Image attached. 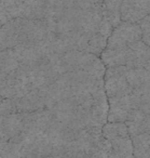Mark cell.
Here are the masks:
<instances>
[{
	"label": "cell",
	"mask_w": 150,
	"mask_h": 158,
	"mask_svg": "<svg viewBox=\"0 0 150 158\" xmlns=\"http://www.w3.org/2000/svg\"><path fill=\"white\" fill-rule=\"evenodd\" d=\"M100 60L108 67L126 66L130 68H145L150 72V48L143 41L119 49H105Z\"/></svg>",
	"instance_id": "cell-1"
},
{
	"label": "cell",
	"mask_w": 150,
	"mask_h": 158,
	"mask_svg": "<svg viewBox=\"0 0 150 158\" xmlns=\"http://www.w3.org/2000/svg\"><path fill=\"white\" fill-rule=\"evenodd\" d=\"M33 90L23 68L0 74V99H16Z\"/></svg>",
	"instance_id": "cell-2"
},
{
	"label": "cell",
	"mask_w": 150,
	"mask_h": 158,
	"mask_svg": "<svg viewBox=\"0 0 150 158\" xmlns=\"http://www.w3.org/2000/svg\"><path fill=\"white\" fill-rule=\"evenodd\" d=\"M96 59L97 56L91 53L81 52V51H69L55 57L54 62L59 75L62 76L66 73L87 69L96 61Z\"/></svg>",
	"instance_id": "cell-3"
},
{
	"label": "cell",
	"mask_w": 150,
	"mask_h": 158,
	"mask_svg": "<svg viewBox=\"0 0 150 158\" xmlns=\"http://www.w3.org/2000/svg\"><path fill=\"white\" fill-rule=\"evenodd\" d=\"M126 66L108 67L104 76L105 92L107 98L130 95L133 89L126 80Z\"/></svg>",
	"instance_id": "cell-4"
},
{
	"label": "cell",
	"mask_w": 150,
	"mask_h": 158,
	"mask_svg": "<svg viewBox=\"0 0 150 158\" xmlns=\"http://www.w3.org/2000/svg\"><path fill=\"white\" fill-rule=\"evenodd\" d=\"M141 41V29L138 24L121 22L113 28L107 40L106 49H119Z\"/></svg>",
	"instance_id": "cell-5"
},
{
	"label": "cell",
	"mask_w": 150,
	"mask_h": 158,
	"mask_svg": "<svg viewBox=\"0 0 150 158\" xmlns=\"http://www.w3.org/2000/svg\"><path fill=\"white\" fill-rule=\"evenodd\" d=\"M121 21L138 24L150 14V0H122Z\"/></svg>",
	"instance_id": "cell-6"
},
{
	"label": "cell",
	"mask_w": 150,
	"mask_h": 158,
	"mask_svg": "<svg viewBox=\"0 0 150 158\" xmlns=\"http://www.w3.org/2000/svg\"><path fill=\"white\" fill-rule=\"evenodd\" d=\"M18 113H31L46 108V90L44 88L33 89L26 94L16 99H12Z\"/></svg>",
	"instance_id": "cell-7"
},
{
	"label": "cell",
	"mask_w": 150,
	"mask_h": 158,
	"mask_svg": "<svg viewBox=\"0 0 150 158\" xmlns=\"http://www.w3.org/2000/svg\"><path fill=\"white\" fill-rule=\"evenodd\" d=\"M108 105L107 123H125L133 110L130 95L108 98Z\"/></svg>",
	"instance_id": "cell-8"
},
{
	"label": "cell",
	"mask_w": 150,
	"mask_h": 158,
	"mask_svg": "<svg viewBox=\"0 0 150 158\" xmlns=\"http://www.w3.org/2000/svg\"><path fill=\"white\" fill-rule=\"evenodd\" d=\"M20 25L21 18H18L0 27V52L20 44Z\"/></svg>",
	"instance_id": "cell-9"
},
{
	"label": "cell",
	"mask_w": 150,
	"mask_h": 158,
	"mask_svg": "<svg viewBox=\"0 0 150 158\" xmlns=\"http://www.w3.org/2000/svg\"><path fill=\"white\" fill-rule=\"evenodd\" d=\"M23 132L22 114L16 113L9 116L0 117V143L8 142Z\"/></svg>",
	"instance_id": "cell-10"
},
{
	"label": "cell",
	"mask_w": 150,
	"mask_h": 158,
	"mask_svg": "<svg viewBox=\"0 0 150 158\" xmlns=\"http://www.w3.org/2000/svg\"><path fill=\"white\" fill-rule=\"evenodd\" d=\"M130 136L150 134V114L138 110H132L125 121Z\"/></svg>",
	"instance_id": "cell-11"
},
{
	"label": "cell",
	"mask_w": 150,
	"mask_h": 158,
	"mask_svg": "<svg viewBox=\"0 0 150 158\" xmlns=\"http://www.w3.org/2000/svg\"><path fill=\"white\" fill-rule=\"evenodd\" d=\"M133 110L150 114V82L133 89L130 94Z\"/></svg>",
	"instance_id": "cell-12"
},
{
	"label": "cell",
	"mask_w": 150,
	"mask_h": 158,
	"mask_svg": "<svg viewBox=\"0 0 150 158\" xmlns=\"http://www.w3.org/2000/svg\"><path fill=\"white\" fill-rule=\"evenodd\" d=\"M121 5L122 0H104L100 3V11L104 20H106L113 28L118 26L121 21Z\"/></svg>",
	"instance_id": "cell-13"
},
{
	"label": "cell",
	"mask_w": 150,
	"mask_h": 158,
	"mask_svg": "<svg viewBox=\"0 0 150 158\" xmlns=\"http://www.w3.org/2000/svg\"><path fill=\"white\" fill-rule=\"evenodd\" d=\"M111 148L107 158H134L131 136L110 140Z\"/></svg>",
	"instance_id": "cell-14"
},
{
	"label": "cell",
	"mask_w": 150,
	"mask_h": 158,
	"mask_svg": "<svg viewBox=\"0 0 150 158\" xmlns=\"http://www.w3.org/2000/svg\"><path fill=\"white\" fill-rule=\"evenodd\" d=\"M134 158H150V134L131 136Z\"/></svg>",
	"instance_id": "cell-15"
},
{
	"label": "cell",
	"mask_w": 150,
	"mask_h": 158,
	"mask_svg": "<svg viewBox=\"0 0 150 158\" xmlns=\"http://www.w3.org/2000/svg\"><path fill=\"white\" fill-rule=\"evenodd\" d=\"M126 80L132 89L138 88L141 85L150 82V72L145 68L126 67Z\"/></svg>",
	"instance_id": "cell-16"
},
{
	"label": "cell",
	"mask_w": 150,
	"mask_h": 158,
	"mask_svg": "<svg viewBox=\"0 0 150 158\" xmlns=\"http://www.w3.org/2000/svg\"><path fill=\"white\" fill-rule=\"evenodd\" d=\"M102 134L108 141L117 138H128V136H130L125 123H107L106 125L103 126Z\"/></svg>",
	"instance_id": "cell-17"
},
{
	"label": "cell",
	"mask_w": 150,
	"mask_h": 158,
	"mask_svg": "<svg viewBox=\"0 0 150 158\" xmlns=\"http://www.w3.org/2000/svg\"><path fill=\"white\" fill-rule=\"evenodd\" d=\"M18 67H20V63L13 49L0 52V74L12 73Z\"/></svg>",
	"instance_id": "cell-18"
},
{
	"label": "cell",
	"mask_w": 150,
	"mask_h": 158,
	"mask_svg": "<svg viewBox=\"0 0 150 158\" xmlns=\"http://www.w3.org/2000/svg\"><path fill=\"white\" fill-rule=\"evenodd\" d=\"M15 104L12 99H0V117L16 114Z\"/></svg>",
	"instance_id": "cell-19"
},
{
	"label": "cell",
	"mask_w": 150,
	"mask_h": 158,
	"mask_svg": "<svg viewBox=\"0 0 150 158\" xmlns=\"http://www.w3.org/2000/svg\"><path fill=\"white\" fill-rule=\"evenodd\" d=\"M141 29V41L150 48V14L138 23Z\"/></svg>",
	"instance_id": "cell-20"
}]
</instances>
